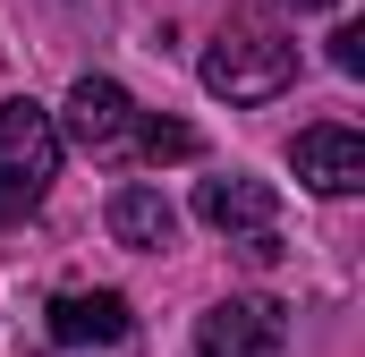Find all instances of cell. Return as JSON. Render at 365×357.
<instances>
[{
  "instance_id": "6da1fadb",
  "label": "cell",
  "mask_w": 365,
  "mask_h": 357,
  "mask_svg": "<svg viewBox=\"0 0 365 357\" xmlns=\"http://www.w3.org/2000/svg\"><path fill=\"white\" fill-rule=\"evenodd\" d=\"M289 86H297V43L264 9H230L221 34H212V51H204V94H221V102H272Z\"/></svg>"
},
{
  "instance_id": "7a4b0ae2",
  "label": "cell",
  "mask_w": 365,
  "mask_h": 357,
  "mask_svg": "<svg viewBox=\"0 0 365 357\" xmlns=\"http://www.w3.org/2000/svg\"><path fill=\"white\" fill-rule=\"evenodd\" d=\"M60 178V119L34 94L0 102V221H26Z\"/></svg>"
},
{
  "instance_id": "3957f363",
  "label": "cell",
  "mask_w": 365,
  "mask_h": 357,
  "mask_svg": "<svg viewBox=\"0 0 365 357\" xmlns=\"http://www.w3.org/2000/svg\"><path fill=\"white\" fill-rule=\"evenodd\" d=\"M60 119V145H86V154H128V128H136V102L119 77H77L68 102L51 111Z\"/></svg>"
},
{
  "instance_id": "277c9868",
  "label": "cell",
  "mask_w": 365,
  "mask_h": 357,
  "mask_svg": "<svg viewBox=\"0 0 365 357\" xmlns=\"http://www.w3.org/2000/svg\"><path fill=\"white\" fill-rule=\"evenodd\" d=\"M289 349V306L280 298H221L195 332V357H280Z\"/></svg>"
},
{
  "instance_id": "5b68a950",
  "label": "cell",
  "mask_w": 365,
  "mask_h": 357,
  "mask_svg": "<svg viewBox=\"0 0 365 357\" xmlns=\"http://www.w3.org/2000/svg\"><path fill=\"white\" fill-rule=\"evenodd\" d=\"M195 221L221 230L230 247L238 238H264V230H280V187L272 178H247V171H221V178L195 187Z\"/></svg>"
},
{
  "instance_id": "8992f818",
  "label": "cell",
  "mask_w": 365,
  "mask_h": 357,
  "mask_svg": "<svg viewBox=\"0 0 365 357\" xmlns=\"http://www.w3.org/2000/svg\"><path fill=\"white\" fill-rule=\"evenodd\" d=\"M289 171L306 178L314 196H357V187H365V136H357V128H340V119H323V128H297V145H289Z\"/></svg>"
},
{
  "instance_id": "52a82bcc",
  "label": "cell",
  "mask_w": 365,
  "mask_h": 357,
  "mask_svg": "<svg viewBox=\"0 0 365 357\" xmlns=\"http://www.w3.org/2000/svg\"><path fill=\"white\" fill-rule=\"evenodd\" d=\"M128 298L119 289H60L51 306H43V332L60 341V349H110V341H128Z\"/></svg>"
},
{
  "instance_id": "ba28073f",
  "label": "cell",
  "mask_w": 365,
  "mask_h": 357,
  "mask_svg": "<svg viewBox=\"0 0 365 357\" xmlns=\"http://www.w3.org/2000/svg\"><path fill=\"white\" fill-rule=\"evenodd\" d=\"M102 221H110V238H119V247H136V256H162V247L179 238V204H170L153 178H119Z\"/></svg>"
},
{
  "instance_id": "9c48e42d",
  "label": "cell",
  "mask_w": 365,
  "mask_h": 357,
  "mask_svg": "<svg viewBox=\"0 0 365 357\" xmlns=\"http://www.w3.org/2000/svg\"><path fill=\"white\" fill-rule=\"evenodd\" d=\"M128 154H145V162H195V128H187V119H153V111H136Z\"/></svg>"
},
{
  "instance_id": "30bf717a",
  "label": "cell",
  "mask_w": 365,
  "mask_h": 357,
  "mask_svg": "<svg viewBox=\"0 0 365 357\" xmlns=\"http://www.w3.org/2000/svg\"><path fill=\"white\" fill-rule=\"evenodd\" d=\"M331 69L340 77H365V26H340L331 34Z\"/></svg>"
},
{
  "instance_id": "8fae6325",
  "label": "cell",
  "mask_w": 365,
  "mask_h": 357,
  "mask_svg": "<svg viewBox=\"0 0 365 357\" xmlns=\"http://www.w3.org/2000/svg\"><path fill=\"white\" fill-rule=\"evenodd\" d=\"M280 9H340V0H280Z\"/></svg>"
}]
</instances>
